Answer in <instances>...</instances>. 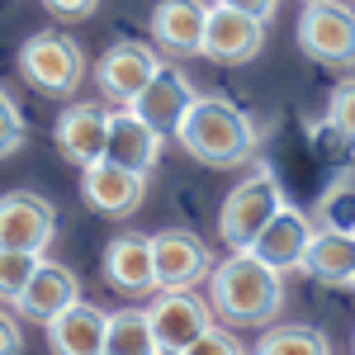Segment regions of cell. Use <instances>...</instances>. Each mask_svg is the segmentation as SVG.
I'll return each mask as SVG.
<instances>
[{"label":"cell","mask_w":355,"mask_h":355,"mask_svg":"<svg viewBox=\"0 0 355 355\" xmlns=\"http://www.w3.org/2000/svg\"><path fill=\"white\" fill-rule=\"evenodd\" d=\"M209 303L227 327H275L284 313V275L251 251H232L209 270Z\"/></svg>","instance_id":"1"},{"label":"cell","mask_w":355,"mask_h":355,"mask_svg":"<svg viewBox=\"0 0 355 355\" xmlns=\"http://www.w3.org/2000/svg\"><path fill=\"white\" fill-rule=\"evenodd\" d=\"M175 142H180L199 166L227 171V166H242V162L256 157L261 128H256V123H251V114H242L232 100L199 95V100H194V110H190V119L180 123V137H175Z\"/></svg>","instance_id":"2"},{"label":"cell","mask_w":355,"mask_h":355,"mask_svg":"<svg viewBox=\"0 0 355 355\" xmlns=\"http://www.w3.org/2000/svg\"><path fill=\"white\" fill-rule=\"evenodd\" d=\"M279 209H284V190H279L275 171H270V166H256L242 185L223 199L218 237L232 246V251H251V242L266 232V223H270Z\"/></svg>","instance_id":"3"},{"label":"cell","mask_w":355,"mask_h":355,"mask_svg":"<svg viewBox=\"0 0 355 355\" xmlns=\"http://www.w3.org/2000/svg\"><path fill=\"white\" fill-rule=\"evenodd\" d=\"M19 76L48 100H71L85 81V53L67 33H33L19 48Z\"/></svg>","instance_id":"4"},{"label":"cell","mask_w":355,"mask_h":355,"mask_svg":"<svg viewBox=\"0 0 355 355\" xmlns=\"http://www.w3.org/2000/svg\"><path fill=\"white\" fill-rule=\"evenodd\" d=\"M299 48L318 67H355V10L341 0H313L299 19Z\"/></svg>","instance_id":"5"},{"label":"cell","mask_w":355,"mask_h":355,"mask_svg":"<svg viewBox=\"0 0 355 355\" xmlns=\"http://www.w3.org/2000/svg\"><path fill=\"white\" fill-rule=\"evenodd\" d=\"M147 318H152V331H157L162 355L190 351L209 327H218L214 322V303L199 299L194 289H171V294H162V299L147 308Z\"/></svg>","instance_id":"6"},{"label":"cell","mask_w":355,"mask_h":355,"mask_svg":"<svg viewBox=\"0 0 355 355\" xmlns=\"http://www.w3.org/2000/svg\"><path fill=\"white\" fill-rule=\"evenodd\" d=\"M152 266H157V289H194L199 279H209L214 270V256L209 246L199 242V232L190 227H162L152 237Z\"/></svg>","instance_id":"7"},{"label":"cell","mask_w":355,"mask_h":355,"mask_svg":"<svg viewBox=\"0 0 355 355\" xmlns=\"http://www.w3.org/2000/svg\"><path fill=\"white\" fill-rule=\"evenodd\" d=\"M57 232V209L43 194L10 190L0 194V251H33L43 256Z\"/></svg>","instance_id":"8"},{"label":"cell","mask_w":355,"mask_h":355,"mask_svg":"<svg viewBox=\"0 0 355 355\" xmlns=\"http://www.w3.org/2000/svg\"><path fill=\"white\" fill-rule=\"evenodd\" d=\"M162 71V53L152 48V43H137V38H123V43H114L110 53L100 57V67H95V81L105 90V100L114 105H133L137 95L147 90V81Z\"/></svg>","instance_id":"9"},{"label":"cell","mask_w":355,"mask_h":355,"mask_svg":"<svg viewBox=\"0 0 355 355\" xmlns=\"http://www.w3.org/2000/svg\"><path fill=\"white\" fill-rule=\"evenodd\" d=\"M194 85L185 81V71L180 67H166L162 62V71L147 81V90L137 95L128 110L152 128V133H162V137H180V123L190 119V110H194Z\"/></svg>","instance_id":"10"},{"label":"cell","mask_w":355,"mask_h":355,"mask_svg":"<svg viewBox=\"0 0 355 355\" xmlns=\"http://www.w3.org/2000/svg\"><path fill=\"white\" fill-rule=\"evenodd\" d=\"M313 218L303 214V209H294V204H284L279 214H275L270 223H266V232L251 242V256L256 261H266L270 270L279 275H294L308 266V246H313Z\"/></svg>","instance_id":"11"},{"label":"cell","mask_w":355,"mask_h":355,"mask_svg":"<svg viewBox=\"0 0 355 355\" xmlns=\"http://www.w3.org/2000/svg\"><path fill=\"white\" fill-rule=\"evenodd\" d=\"M266 48V24L251 19L242 10H227V5H209V24H204V53L209 62L223 67H242Z\"/></svg>","instance_id":"12"},{"label":"cell","mask_w":355,"mask_h":355,"mask_svg":"<svg viewBox=\"0 0 355 355\" xmlns=\"http://www.w3.org/2000/svg\"><path fill=\"white\" fill-rule=\"evenodd\" d=\"M53 142H57V152L71 166H81V171L105 162V152H110V114L100 105H67L53 128Z\"/></svg>","instance_id":"13"},{"label":"cell","mask_w":355,"mask_h":355,"mask_svg":"<svg viewBox=\"0 0 355 355\" xmlns=\"http://www.w3.org/2000/svg\"><path fill=\"white\" fill-rule=\"evenodd\" d=\"M81 194L85 204L95 209V214H105V218H128L137 204H142V194H147V175H137L128 166H114L110 157L95 166H85L81 171Z\"/></svg>","instance_id":"14"},{"label":"cell","mask_w":355,"mask_h":355,"mask_svg":"<svg viewBox=\"0 0 355 355\" xmlns=\"http://www.w3.org/2000/svg\"><path fill=\"white\" fill-rule=\"evenodd\" d=\"M204 24H209V5H199V0H157L152 43L171 57L204 53Z\"/></svg>","instance_id":"15"},{"label":"cell","mask_w":355,"mask_h":355,"mask_svg":"<svg viewBox=\"0 0 355 355\" xmlns=\"http://www.w3.org/2000/svg\"><path fill=\"white\" fill-rule=\"evenodd\" d=\"M71 303H81V279H76V270H67V266H57V261H43L15 308H19V318L48 327L57 313H67Z\"/></svg>","instance_id":"16"},{"label":"cell","mask_w":355,"mask_h":355,"mask_svg":"<svg viewBox=\"0 0 355 355\" xmlns=\"http://www.w3.org/2000/svg\"><path fill=\"white\" fill-rule=\"evenodd\" d=\"M105 331H110V313L81 299L48 322V346L53 355H105Z\"/></svg>","instance_id":"17"},{"label":"cell","mask_w":355,"mask_h":355,"mask_svg":"<svg viewBox=\"0 0 355 355\" xmlns=\"http://www.w3.org/2000/svg\"><path fill=\"white\" fill-rule=\"evenodd\" d=\"M105 275L119 294H157V266H152V237L123 232L105 246Z\"/></svg>","instance_id":"18"},{"label":"cell","mask_w":355,"mask_h":355,"mask_svg":"<svg viewBox=\"0 0 355 355\" xmlns=\"http://www.w3.org/2000/svg\"><path fill=\"white\" fill-rule=\"evenodd\" d=\"M162 133H152L142 119H137L133 110H114L110 114V157L114 166H128V171H137V175H147V166H157V157H162Z\"/></svg>","instance_id":"19"},{"label":"cell","mask_w":355,"mask_h":355,"mask_svg":"<svg viewBox=\"0 0 355 355\" xmlns=\"http://www.w3.org/2000/svg\"><path fill=\"white\" fill-rule=\"evenodd\" d=\"M303 275H313L327 289H355V232H331L318 227L313 246H308V266Z\"/></svg>","instance_id":"20"},{"label":"cell","mask_w":355,"mask_h":355,"mask_svg":"<svg viewBox=\"0 0 355 355\" xmlns=\"http://www.w3.org/2000/svg\"><path fill=\"white\" fill-rule=\"evenodd\" d=\"M105 355H162L147 308H119V313H110Z\"/></svg>","instance_id":"21"},{"label":"cell","mask_w":355,"mask_h":355,"mask_svg":"<svg viewBox=\"0 0 355 355\" xmlns=\"http://www.w3.org/2000/svg\"><path fill=\"white\" fill-rule=\"evenodd\" d=\"M251 355H331V341L308 322H279V327H266Z\"/></svg>","instance_id":"22"},{"label":"cell","mask_w":355,"mask_h":355,"mask_svg":"<svg viewBox=\"0 0 355 355\" xmlns=\"http://www.w3.org/2000/svg\"><path fill=\"white\" fill-rule=\"evenodd\" d=\"M318 223L331 227V232H355V180H351V175H341V180L322 194V204H318Z\"/></svg>","instance_id":"23"},{"label":"cell","mask_w":355,"mask_h":355,"mask_svg":"<svg viewBox=\"0 0 355 355\" xmlns=\"http://www.w3.org/2000/svg\"><path fill=\"white\" fill-rule=\"evenodd\" d=\"M38 266H43V256H33V251H0V299L19 303V294L38 275Z\"/></svg>","instance_id":"24"},{"label":"cell","mask_w":355,"mask_h":355,"mask_svg":"<svg viewBox=\"0 0 355 355\" xmlns=\"http://www.w3.org/2000/svg\"><path fill=\"white\" fill-rule=\"evenodd\" d=\"M24 137H28L24 114H19L15 100H10V90L0 85V162H5V157H15V152L24 147Z\"/></svg>","instance_id":"25"},{"label":"cell","mask_w":355,"mask_h":355,"mask_svg":"<svg viewBox=\"0 0 355 355\" xmlns=\"http://www.w3.org/2000/svg\"><path fill=\"white\" fill-rule=\"evenodd\" d=\"M327 123L341 137H351V142H355V81H346V85H336V90H331Z\"/></svg>","instance_id":"26"},{"label":"cell","mask_w":355,"mask_h":355,"mask_svg":"<svg viewBox=\"0 0 355 355\" xmlns=\"http://www.w3.org/2000/svg\"><path fill=\"white\" fill-rule=\"evenodd\" d=\"M180 355H251V351H246V346L237 341V336H232V331L209 327V331H204V336H199V341L190 346V351H180Z\"/></svg>","instance_id":"27"},{"label":"cell","mask_w":355,"mask_h":355,"mask_svg":"<svg viewBox=\"0 0 355 355\" xmlns=\"http://www.w3.org/2000/svg\"><path fill=\"white\" fill-rule=\"evenodd\" d=\"M24 351V331L10 313H0V355H19Z\"/></svg>","instance_id":"28"},{"label":"cell","mask_w":355,"mask_h":355,"mask_svg":"<svg viewBox=\"0 0 355 355\" xmlns=\"http://www.w3.org/2000/svg\"><path fill=\"white\" fill-rule=\"evenodd\" d=\"M214 5H227V10H242V15H251V19H261V24H266V19L275 15V5H279V0H214Z\"/></svg>","instance_id":"29"},{"label":"cell","mask_w":355,"mask_h":355,"mask_svg":"<svg viewBox=\"0 0 355 355\" xmlns=\"http://www.w3.org/2000/svg\"><path fill=\"white\" fill-rule=\"evenodd\" d=\"M43 5L57 10V15H67V19H85V15L100 10V0H43Z\"/></svg>","instance_id":"30"},{"label":"cell","mask_w":355,"mask_h":355,"mask_svg":"<svg viewBox=\"0 0 355 355\" xmlns=\"http://www.w3.org/2000/svg\"><path fill=\"white\" fill-rule=\"evenodd\" d=\"M308 5H313V0H308Z\"/></svg>","instance_id":"31"},{"label":"cell","mask_w":355,"mask_h":355,"mask_svg":"<svg viewBox=\"0 0 355 355\" xmlns=\"http://www.w3.org/2000/svg\"><path fill=\"white\" fill-rule=\"evenodd\" d=\"M351 346H355V341H351Z\"/></svg>","instance_id":"32"}]
</instances>
